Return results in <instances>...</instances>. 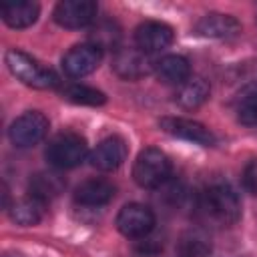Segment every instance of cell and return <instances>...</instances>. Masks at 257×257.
Instances as JSON below:
<instances>
[{
	"label": "cell",
	"instance_id": "22",
	"mask_svg": "<svg viewBox=\"0 0 257 257\" xmlns=\"http://www.w3.org/2000/svg\"><path fill=\"white\" fill-rule=\"evenodd\" d=\"M120 32L118 26L112 22H100L94 26V30L90 32V44H94L96 48L104 50V48H114L118 44Z\"/></svg>",
	"mask_w": 257,
	"mask_h": 257
},
{
	"label": "cell",
	"instance_id": "15",
	"mask_svg": "<svg viewBox=\"0 0 257 257\" xmlns=\"http://www.w3.org/2000/svg\"><path fill=\"white\" fill-rule=\"evenodd\" d=\"M155 74L163 84H177L181 86L191 76L189 60L179 54H167L155 62Z\"/></svg>",
	"mask_w": 257,
	"mask_h": 257
},
{
	"label": "cell",
	"instance_id": "4",
	"mask_svg": "<svg viewBox=\"0 0 257 257\" xmlns=\"http://www.w3.org/2000/svg\"><path fill=\"white\" fill-rule=\"evenodd\" d=\"M46 161L56 169H72L86 157V141L74 133L56 135L46 147Z\"/></svg>",
	"mask_w": 257,
	"mask_h": 257
},
{
	"label": "cell",
	"instance_id": "2",
	"mask_svg": "<svg viewBox=\"0 0 257 257\" xmlns=\"http://www.w3.org/2000/svg\"><path fill=\"white\" fill-rule=\"evenodd\" d=\"M169 175H171V161L161 149L155 147L141 151L133 165V177L137 185H141L143 189H157L165 185Z\"/></svg>",
	"mask_w": 257,
	"mask_h": 257
},
{
	"label": "cell",
	"instance_id": "23",
	"mask_svg": "<svg viewBox=\"0 0 257 257\" xmlns=\"http://www.w3.org/2000/svg\"><path fill=\"white\" fill-rule=\"evenodd\" d=\"M237 118L241 124H247V126L257 124V90L241 100L237 108Z\"/></svg>",
	"mask_w": 257,
	"mask_h": 257
},
{
	"label": "cell",
	"instance_id": "8",
	"mask_svg": "<svg viewBox=\"0 0 257 257\" xmlns=\"http://www.w3.org/2000/svg\"><path fill=\"white\" fill-rule=\"evenodd\" d=\"M96 10L92 0H62L54 8V22L62 28H84L94 22Z\"/></svg>",
	"mask_w": 257,
	"mask_h": 257
},
{
	"label": "cell",
	"instance_id": "13",
	"mask_svg": "<svg viewBox=\"0 0 257 257\" xmlns=\"http://www.w3.org/2000/svg\"><path fill=\"white\" fill-rule=\"evenodd\" d=\"M195 30H197V34H201L205 38L229 40L241 32V24L237 22V18H233L229 14L211 12V14H205L203 18H199V22L195 24Z\"/></svg>",
	"mask_w": 257,
	"mask_h": 257
},
{
	"label": "cell",
	"instance_id": "21",
	"mask_svg": "<svg viewBox=\"0 0 257 257\" xmlns=\"http://www.w3.org/2000/svg\"><path fill=\"white\" fill-rule=\"evenodd\" d=\"M179 251L183 257H207L211 251V245L201 231H189L187 235H183L179 243Z\"/></svg>",
	"mask_w": 257,
	"mask_h": 257
},
{
	"label": "cell",
	"instance_id": "17",
	"mask_svg": "<svg viewBox=\"0 0 257 257\" xmlns=\"http://www.w3.org/2000/svg\"><path fill=\"white\" fill-rule=\"evenodd\" d=\"M2 18L10 28H26L36 22L40 6L30 0H18V2H8L2 4Z\"/></svg>",
	"mask_w": 257,
	"mask_h": 257
},
{
	"label": "cell",
	"instance_id": "18",
	"mask_svg": "<svg viewBox=\"0 0 257 257\" xmlns=\"http://www.w3.org/2000/svg\"><path fill=\"white\" fill-rule=\"evenodd\" d=\"M64 185L66 183L58 173H36L30 177V195L46 203L48 199L58 197L64 191Z\"/></svg>",
	"mask_w": 257,
	"mask_h": 257
},
{
	"label": "cell",
	"instance_id": "10",
	"mask_svg": "<svg viewBox=\"0 0 257 257\" xmlns=\"http://www.w3.org/2000/svg\"><path fill=\"white\" fill-rule=\"evenodd\" d=\"M135 42H137V48L147 54L165 50L173 42V28L159 20H147L137 26Z\"/></svg>",
	"mask_w": 257,
	"mask_h": 257
},
{
	"label": "cell",
	"instance_id": "25",
	"mask_svg": "<svg viewBox=\"0 0 257 257\" xmlns=\"http://www.w3.org/2000/svg\"><path fill=\"white\" fill-rule=\"evenodd\" d=\"M4 257H18V255H4Z\"/></svg>",
	"mask_w": 257,
	"mask_h": 257
},
{
	"label": "cell",
	"instance_id": "5",
	"mask_svg": "<svg viewBox=\"0 0 257 257\" xmlns=\"http://www.w3.org/2000/svg\"><path fill=\"white\" fill-rule=\"evenodd\" d=\"M48 133V118L38 110H28L20 114L8 128L10 143L18 149H28L38 145Z\"/></svg>",
	"mask_w": 257,
	"mask_h": 257
},
{
	"label": "cell",
	"instance_id": "12",
	"mask_svg": "<svg viewBox=\"0 0 257 257\" xmlns=\"http://www.w3.org/2000/svg\"><path fill=\"white\" fill-rule=\"evenodd\" d=\"M128 155L126 141L120 137H106L102 139L90 153V165L98 171H114L118 169Z\"/></svg>",
	"mask_w": 257,
	"mask_h": 257
},
{
	"label": "cell",
	"instance_id": "6",
	"mask_svg": "<svg viewBox=\"0 0 257 257\" xmlns=\"http://www.w3.org/2000/svg\"><path fill=\"white\" fill-rule=\"evenodd\" d=\"M153 227H155V213L141 203H128L116 215V229L124 237L143 239L153 231Z\"/></svg>",
	"mask_w": 257,
	"mask_h": 257
},
{
	"label": "cell",
	"instance_id": "20",
	"mask_svg": "<svg viewBox=\"0 0 257 257\" xmlns=\"http://www.w3.org/2000/svg\"><path fill=\"white\" fill-rule=\"evenodd\" d=\"M62 96L74 104H88V106H96L106 100L100 90L86 84H68L62 88Z\"/></svg>",
	"mask_w": 257,
	"mask_h": 257
},
{
	"label": "cell",
	"instance_id": "9",
	"mask_svg": "<svg viewBox=\"0 0 257 257\" xmlns=\"http://www.w3.org/2000/svg\"><path fill=\"white\" fill-rule=\"evenodd\" d=\"M161 128L177 139L195 143V145H203V147H211L215 145V135L201 122L191 120V118H181V116H165L161 118Z\"/></svg>",
	"mask_w": 257,
	"mask_h": 257
},
{
	"label": "cell",
	"instance_id": "16",
	"mask_svg": "<svg viewBox=\"0 0 257 257\" xmlns=\"http://www.w3.org/2000/svg\"><path fill=\"white\" fill-rule=\"evenodd\" d=\"M209 92H211V86L205 78L201 76H189L175 92V100L179 106L187 108V110H193V108H199L201 104H205V100L209 98Z\"/></svg>",
	"mask_w": 257,
	"mask_h": 257
},
{
	"label": "cell",
	"instance_id": "1",
	"mask_svg": "<svg viewBox=\"0 0 257 257\" xmlns=\"http://www.w3.org/2000/svg\"><path fill=\"white\" fill-rule=\"evenodd\" d=\"M199 215L205 223L215 227H231L241 217L239 195L227 183L209 185L199 197Z\"/></svg>",
	"mask_w": 257,
	"mask_h": 257
},
{
	"label": "cell",
	"instance_id": "24",
	"mask_svg": "<svg viewBox=\"0 0 257 257\" xmlns=\"http://www.w3.org/2000/svg\"><path fill=\"white\" fill-rule=\"evenodd\" d=\"M243 185L249 193L257 195V159L247 163V167L243 171Z\"/></svg>",
	"mask_w": 257,
	"mask_h": 257
},
{
	"label": "cell",
	"instance_id": "14",
	"mask_svg": "<svg viewBox=\"0 0 257 257\" xmlns=\"http://www.w3.org/2000/svg\"><path fill=\"white\" fill-rule=\"evenodd\" d=\"M114 185L106 179H86L80 183L74 191V201L84 205V207H100L112 201L114 197Z\"/></svg>",
	"mask_w": 257,
	"mask_h": 257
},
{
	"label": "cell",
	"instance_id": "19",
	"mask_svg": "<svg viewBox=\"0 0 257 257\" xmlns=\"http://www.w3.org/2000/svg\"><path fill=\"white\" fill-rule=\"evenodd\" d=\"M44 205H46L44 201H40L32 195H28L24 199H18L10 207V219L18 225H24V227L36 225L44 215Z\"/></svg>",
	"mask_w": 257,
	"mask_h": 257
},
{
	"label": "cell",
	"instance_id": "3",
	"mask_svg": "<svg viewBox=\"0 0 257 257\" xmlns=\"http://www.w3.org/2000/svg\"><path fill=\"white\" fill-rule=\"evenodd\" d=\"M6 64L18 80H22L24 84H28L32 88H52L58 82L56 74L50 68L42 66L38 60H34L32 56H28L22 50H16V48L8 50Z\"/></svg>",
	"mask_w": 257,
	"mask_h": 257
},
{
	"label": "cell",
	"instance_id": "7",
	"mask_svg": "<svg viewBox=\"0 0 257 257\" xmlns=\"http://www.w3.org/2000/svg\"><path fill=\"white\" fill-rule=\"evenodd\" d=\"M100 60H102V50L100 48H96L90 42L78 44V46H72L64 54V58H62V70L70 78H82V76L94 72L98 68Z\"/></svg>",
	"mask_w": 257,
	"mask_h": 257
},
{
	"label": "cell",
	"instance_id": "11",
	"mask_svg": "<svg viewBox=\"0 0 257 257\" xmlns=\"http://www.w3.org/2000/svg\"><path fill=\"white\" fill-rule=\"evenodd\" d=\"M112 68L120 78L137 80L149 74L155 68V64L151 62L149 54L139 48H120L112 58Z\"/></svg>",
	"mask_w": 257,
	"mask_h": 257
}]
</instances>
